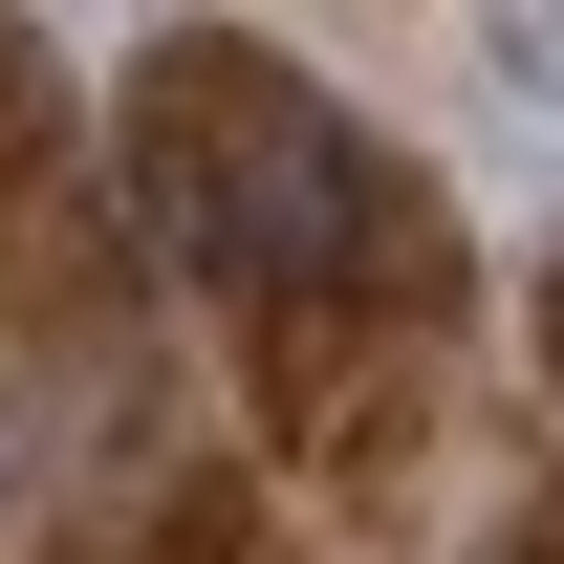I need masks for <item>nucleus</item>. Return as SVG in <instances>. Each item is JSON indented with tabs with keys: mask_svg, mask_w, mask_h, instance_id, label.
I'll return each instance as SVG.
<instances>
[{
	"mask_svg": "<svg viewBox=\"0 0 564 564\" xmlns=\"http://www.w3.org/2000/svg\"><path fill=\"white\" fill-rule=\"evenodd\" d=\"M499 44V87H521V109H564V22H478Z\"/></svg>",
	"mask_w": 564,
	"mask_h": 564,
	"instance_id": "f257e3e1",
	"label": "nucleus"
},
{
	"mask_svg": "<svg viewBox=\"0 0 564 564\" xmlns=\"http://www.w3.org/2000/svg\"><path fill=\"white\" fill-rule=\"evenodd\" d=\"M499 564H564V499H543V521H521V543H499Z\"/></svg>",
	"mask_w": 564,
	"mask_h": 564,
	"instance_id": "f03ea898",
	"label": "nucleus"
},
{
	"mask_svg": "<svg viewBox=\"0 0 564 564\" xmlns=\"http://www.w3.org/2000/svg\"><path fill=\"white\" fill-rule=\"evenodd\" d=\"M0 499H22V391H0Z\"/></svg>",
	"mask_w": 564,
	"mask_h": 564,
	"instance_id": "7ed1b4c3",
	"label": "nucleus"
}]
</instances>
